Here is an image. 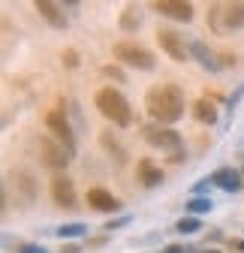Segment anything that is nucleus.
<instances>
[{"label": "nucleus", "mask_w": 244, "mask_h": 253, "mask_svg": "<svg viewBox=\"0 0 244 253\" xmlns=\"http://www.w3.org/2000/svg\"><path fill=\"white\" fill-rule=\"evenodd\" d=\"M145 109L160 124H175L181 115H184V90L178 84H172V82L154 84L148 90V97H145Z\"/></svg>", "instance_id": "1"}, {"label": "nucleus", "mask_w": 244, "mask_h": 253, "mask_svg": "<svg viewBox=\"0 0 244 253\" xmlns=\"http://www.w3.org/2000/svg\"><path fill=\"white\" fill-rule=\"evenodd\" d=\"M100 115L106 121H112L115 126H130L133 124V112H130V103L124 100V93L115 90V87H103L97 90V97H94Z\"/></svg>", "instance_id": "2"}, {"label": "nucleus", "mask_w": 244, "mask_h": 253, "mask_svg": "<svg viewBox=\"0 0 244 253\" xmlns=\"http://www.w3.org/2000/svg\"><path fill=\"white\" fill-rule=\"evenodd\" d=\"M208 24L217 37L229 34V30H241L244 27V0H226V3H217L208 12Z\"/></svg>", "instance_id": "3"}, {"label": "nucleus", "mask_w": 244, "mask_h": 253, "mask_svg": "<svg viewBox=\"0 0 244 253\" xmlns=\"http://www.w3.org/2000/svg\"><path fill=\"white\" fill-rule=\"evenodd\" d=\"M142 136H145L148 145H154V148L166 151L172 163H181V160H184V154H181V136L172 130V126H163V124L157 121V124L142 126Z\"/></svg>", "instance_id": "4"}, {"label": "nucleus", "mask_w": 244, "mask_h": 253, "mask_svg": "<svg viewBox=\"0 0 244 253\" xmlns=\"http://www.w3.org/2000/svg\"><path fill=\"white\" fill-rule=\"evenodd\" d=\"M115 57H118L121 63H127V67H136V70H145V73L157 67L154 54H151L148 48H142L139 42H130V40L115 42Z\"/></svg>", "instance_id": "5"}, {"label": "nucleus", "mask_w": 244, "mask_h": 253, "mask_svg": "<svg viewBox=\"0 0 244 253\" xmlns=\"http://www.w3.org/2000/svg\"><path fill=\"white\" fill-rule=\"evenodd\" d=\"M45 126L54 133L57 142H64L70 151H76V136H73V126H70V121H67V109H64V106H57V109H51V112L45 115Z\"/></svg>", "instance_id": "6"}, {"label": "nucleus", "mask_w": 244, "mask_h": 253, "mask_svg": "<svg viewBox=\"0 0 244 253\" xmlns=\"http://www.w3.org/2000/svg\"><path fill=\"white\" fill-rule=\"evenodd\" d=\"M157 42H160V48H163L175 63H184V60L190 57V48L184 45V40H181L172 27H160V30H157Z\"/></svg>", "instance_id": "7"}, {"label": "nucleus", "mask_w": 244, "mask_h": 253, "mask_svg": "<svg viewBox=\"0 0 244 253\" xmlns=\"http://www.w3.org/2000/svg\"><path fill=\"white\" fill-rule=\"evenodd\" d=\"M40 151H42V160H45V166H51V169H67V163H70V148L64 145V142H51L48 136H42L40 139Z\"/></svg>", "instance_id": "8"}, {"label": "nucleus", "mask_w": 244, "mask_h": 253, "mask_svg": "<svg viewBox=\"0 0 244 253\" xmlns=\"http://www.w3.org/2000/svg\"><path fill=\"white\" fill-rule=\"evenodd\" d=\"M151 6H154L160 15L172 18V21H193L190 0H151Z\"/></svg>", "instance_id": "9"}, {"label": "nucleus", "mask_w": 244, "mask_h": 253, "mask_svg": "<svg viewBox=\"0 0 244 253\" xmlns=\"http://www.w3.org/2000/svg\"><path fill=\"white\" fill-rule=\"evenodd\" d=\"M51 196L60 208H76V187L67 175H54L51 178Z\"/></svg>", "instance_id": "10"}, {"label": "nucleus", "mask_w": 244, "mask_h": 253, "mask_svg": "<svg viewBox=\"0 0 244 253\" xmlns=\"http://www.w3.org/2000/svg\"><path fill=\"white\" fill-rule=\"evenodd\" d=\"M211 181H214L220 190H226V193H235V190L244 187V175L238 169H232V166H223L217 172H211Z\"/></svg>", "instance_id": "11"}, {"label": "nucleus", "mask_w": 244, "mask_h": 253, "mask_svg": "<svg viewBox=\"0 0 244 253\" xmlns=\"http://www.w3.org/2000/svg\"><path fill=\"white\" fill-rule=\"evenodd\" d=\"M87 205L94 208V211H103V214H109V211H118V208H121V202L109 193V190H103V187L87 190Z\"/></svg>", "instance_id": "12"}, {"label": "nucleus", "mask_w": 244, "mask_h": 253, "mask_svg": "<svg viewBox=\"0 0 244 253\" xmlns=\"http://www.w3.org/2000/svg\"><path fill=\"white\" fill-rule=\"evenodd\" d=\"M190 54H193V57H196V60L202 63L205 70H211V73H217V70L223 67V63L217 60L220 54H214V51H211V48H208L205 42H199V40H196V42H190Z\"/></svg>", "instance_id": "13"}, {"label": "nucleus", "mask_w": 244, "mask_h": 253, "mask_svg": "<svg viewBox=\"0 0 244 253\" xmlns=\"http://www.w3.org/2000/svg\"><path fill=\"white\" fill-rule=\"evenodd\" d=\"M136 172H139V181H142L145 187H160V184H163V169H160L154 160H139Z\"/></svg>", "instance_id": "14"}, {"label": "nucleus", "mask_w": 244, "mask_h": 253, "mask_svg": "<svg viewBox=\"0 0 244 253\" xmlns=\"http://www.w3.org/2000/svg\"><path fill=\"white\" fill-rule=\"evenodd\" d=\"M34 6L40 9V15L51 27H67V18H64V12H60V6L54 3V0H34Z\"/></svg>", "instance_id": "15"}, {"label": "nucleus", "mask_w": 244, "mask_h": 253, "mask_svg": "<svg viewBox=\"0 0 244 253\" xmlns=\"http://www.w3.org/2000/svg\"><path fill=\"white\" fill-rule=\"evenodd\" d=\"M193 115H196V121H202V124H214V121H217V103L208 100V97H202V100H196Z\"/></svg>", "instance_id": "16"}, {"label": "nucleus", "mask_w": 244, "mask_h": 253, "mask_svg": "<svg viewBox=\"0 0 244 253\" xmlns=\"http://www.w3.org/2000/svg\"><path fill=\"white\" fill-rule=\"evenodd\" d=\"M139 24H142V12H139V6H136V3H127L124 12H121V30H127V34H130V30H136Z\"/></svg>", "instance_id": "17"}, {"label": "nucleus", "mask_w": 244, "mask_h": 253, "mask_svg": "<svg viewBox=\"0 0 244 253\" xmlns=\"http://www.w3.org/2000/svg\"><path fill=\"white\" fill-rule=\"evenodd\" d=\"M15 187H21V190H24V199H27V202H34L37 187H34V178H30L27 172H18V175H15Z\"/></svg>", "instance_id": "18"}, {"label": "nucleus", "mask_w": 244, "mask_h": 253, "mask_svg": "<svg viewBox=\"0 0 244 253\" xmlns=\"http://www.w3.org/2000/svg\"><path fill=\"white\" fill-rule=\"evenodd\" d=\"M84 229H87L84 223H64V226L54 229V235H57V238H81Z\"/></svg>", "instance_id": "19"}, {"label": "nucleus", "mask_w": 244, "mask_h": 253, "mask_svg": "<svg viewBox=\"0 0 244 253\" xmlns=\"http://www.w3.org/2000/svg\"><path fill=\"white\" fill-rule=\"evenodd\" d=\"M211 208H214V202H211L208 196H199V193L187 202V211H190V214H208Z\"/></svg>", "instance_id": "20"}, {"label": "nucleus", "mask_w": 244, "mask_h": 253, "mask_svg": "<svg viewBox=\"0 0 244 253\" xmlns=\"http://www.w3.org/2000/svg\"><path fill=\"white\" fill-rule=\"evenodd\" d=\"M175 229H178L181 235H193V232H199V229H202V223H199L196 217H181L178 223H175Z\"/></svg>", "instance_id": "21"}, {"label": "nucleus", "mask_w": 244, "mask_h": 253, "mask_svg": "<svg viewBox=\"0 0 244 253\" xmlns=\"http://www.w3.org/2000/svg\"><path fill=\"white\" fill-rule=\"evenodd\" d=\"M100 142H103V148H106V151H112V154H115V160H118V163L124 160V148H121L109 133H103V136H100Z\"/></svg>", "instance_id": "22"}, {"label": "nucleus", "mask_w": 244, "mask_h": 253, "mask_svg": "<svg viewBox=\"0 0 244 253\" xmlns=\"http://www.w3.org/2000/svg\"><path fill=\"white\" fill-rule=\"evenodd\" d=\"M127 223H130V217H118V220H109L103 229H106V232H112V229H121V226H127Z\"/></svg>", "instance_id": "23"}, {"label": "nucleus", "mask_w": 244, "mask_h": 253, "mask_svg": "<svg viewBox=\"0 0 244 253\" xmlns=\"http://www.w3.org/2000/svg\"><path fill=\"white\" fill-rule=\"evenodd\" d=\"M64 63H67L70 70H76V67H79V54H76L73 48H67V51H64Z\"/></svg>", "instance_id": "24"}, {"label": "nucleus", "mask_w": 244, "mask_h": 253, "mask_svg": "<svg viewBox=\"0 0 244 253\" xmlns=\"http://www.w3.org/2000/svg\"><path fill=\"white\" fill-rule=\"evenodd\" d=\"M103 76H109V79H115V82H124V73H121L118 67H103Z\"/></svg>", "instance_id": "25"}, {"label": "nucleus", "mask_w": 244, "mask_h": 253, "mask_svg": "<svg viewBox=\"0 0 244 253\" xmlns=\"http://www.w3.org/2000/svg\"><path fill=\"white\" fill-rule=\"evenodd\" d=\"M15 253H45V247H40V244H21Z\"/></svg>", "instance_id": "26"}, {"label": "nucleus", "mask_w": 244, "mask_h": 253, "mask_svg": "<svg viewBox=\"0 0 244 253\" xmlns=\"http://www.w3.org/2000/svg\"><path fill=\"white\" fill-rule=\"evenodd\" d=\"M208 184H211V178H205V181H199V184H196V190H193V193H205V190H208Z\"/></svg>", "instance_id": "27"}, {"label": "nucleus", "mask_w": 244, "mask_h": 253, "mask_svg": "<svg viewBox=\"0 0 244 253\" xmlns=\"http://www.w3.org/2000/svg\"><path fill=\"white\" fill-rule=\"evenodd\" d=\"M229 247H232V250H244V238H232Z\"/></svg>", "instance_id": "28"}, {"label": "nucleus", "mask_w": 244, "mask_h": 253, "mask_svg": "<svg viewBox=\"0 0 244 253\" xmlns=\"http://www.w3.org/2000/svg\"><path fill=\"white\" fill-rule=\"evenodd\" d=\"M163 253H184V247H178V244H169Z\"/></svg>", "instance_id": "29"}, {"label": "nucleus", "mask_w": 244, "mask_h": 253, "mask_svg": "<svg viewBox=\"0 0 244 253\" xmlns=\"http://www.w3.org/2000/svg\"><path fill=\"white\" fill-rule=\"evenodd\" d=\"M60 253H79V247L76 244H64V250H60Z\"/></svg>", "instance_id": "30"}, {"label": "nucleus", "mask_w": 244, "mask_h": 253, "mask_svg": "<svg viewBox=\"0 0 244 253\" xmlns=\"http://www.w3.org/2000/svg\"><path fill=\"white\" fill-rule=\"evenodd\" d=\"M64 3H67V6H76V3H79V0H64Z\"/></svg>", "instance_id": "31"}, {"label": "nucleus", "mask_w": 244, "mask_h": 253, "mask_svg": "<svg viewBox=\"0 0 244 253\" xmlns=\"http://www.w3.org/2000/svg\"><path fill=\"white\" fill-rule=\"evenodd\" d=\"M193 253H214V250H193Z\"/></svg>", "instance_id": "32"}, {"label": "nucleus", "mask_w": 244, "mask_h": 253, "mask_svg": "<svg viewBox=\"0 0 244 253\" xmlns=\"http://www.w3.org/2000/svg\"><path fill=\"white\" fill-rule=\"evenodd\" d=\"M241 175H244V172H241Z\"/></svg>", "instance_id": "33"}]
</instances>
